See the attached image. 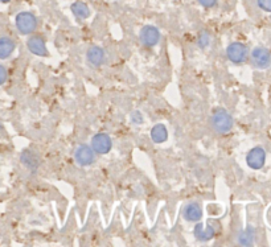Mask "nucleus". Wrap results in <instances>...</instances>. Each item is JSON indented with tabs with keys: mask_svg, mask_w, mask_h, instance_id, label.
Returning <instances> with one entry per match:
<instances>
[{
	"mask_svg": "<svg viewBox=\"0 0 271 247\" xmlns=\"http://www.w3.org/2000/svg\"><path fill=\"white\" fill-rule=\"evenodd\" d=\"M197 43L201 48L208 47L209 43H210V37H209V35H208V32H206V31H202V32L200 33V35H198Z\"/></svg>",
	"mask_w": 271,
	"mask_h": 247,
	"instance_id": "obj_18",
	"label": "nucleus"
},
{
	"mask_svg": "<svg viewBox=\"0 0 271 247\" xmlns=\"http://www.w3.org/2000/svg\"><path fill=\"white\" fill-rule=\"evenodd\" d=\"M86 57H88V61L90 65L96 66H101L105 61V53H103L102 48L99 47H92L89 48L88 53H86Z\"/></svg>",
	"mask_w": 271,
	"mask_h": 247,
	"instance_id": "obj_11",
	"label": "nucleus"
},
{
	"mask_svg": "<svg viewBox=\"0 0 271 247\" xmlns=\"http://www.w3.org/2000/svg\"><path fill=\"white\" fill-rule=\"evenodd\" d=\"M253 230L250 229H247L246 230V232H242L241 235H239V238H238V242L241 244H245V246H249V244H251L253 243Z\"/></svg>",
	"mask_w": 271,
	"mask_h": 247,
	"instance_id": "obj_17",
	"label": "nucleus"
},
{
	"mask_svg": "<svg viewBox=\"0 0 271 247\" xmlns=\"http://www.w3.org/2000/svg\"><path fill=\"white\" fill-rule=\"evenodd\" d=\"M139 40L144 47H155L160 41V32L154 26H146L140 29Z\"/></svg>",
	"mask_w": 271,
	"mask_h": 247,
	"instance_id": "obj_5",
	"label": "nucleus"
},
{
	"mask_svg": "<svg viewBox=\"0 0 271 247\" xmlns=\"http://www.w3.org/2000/svg\"><path fill=\"white\" fill-rule=\"evenodd\" d=\"M213 130L218 134H226L233 128V118L225 109H216L210 118Z\"/></svg>",
	"mask_w": 271,
	"mask_h": 247,
	"instance_id": "obj_1",
	"label": "nucleus"
},
{
	"mask_svg": "<svg viewBox=\"0 0 271 247\" xmlns=\"http://www.w3.org/2000/svg\"><path fill=\"white\" fill-rule=\"evenodd\" d=\"M15 51V41L10 37H0V58H8Z\"/></svg>",
	"mask_w": 271,
	"mask_h": 247,
	"instance_id": "obj_12",
	"label": "nucleus"
},
{
	"mask_svg": "<svg viewBox=\"0 0 271 247\" xmlns=\"http://www.w3.org/2000/svg\"><path fill=\"white\" fill-rule=\"evenodd\" d=\"M226 56L233 64H243L249 57V49L242 43H231L226 48Z\"/></svg>",
	"mask_w": 271,
	"mask_h": 247,
	"instance_id": "obj_3",
	"label": "nucleus"
},
{
	"mask_svg": "<svg viewBox=\"0 0 271 247\" xmlns=\"http://www.w3.org/2000/svg\"><path fill=\"white\" fill-rule=\"evenodd\" d=\"M70 10H72L74 16L77 19H81V20H85V19H88L90 16V8L84 2H76V3L72 4Z\"/></svg>",
	"mask_w": 271,
	"mask_h": 247,
	"instance_id": "obj_14",
	"label": "nucleus"
},
{
	"mask_svg": "<svg viewBox=\"0 0 271 247\" xmlns=\"http://www.w3.org/2000/svg\"><path fill=\"white\" fill-rule=\"evenodd\" d=\"M264 161H266V152L262 147H254L253 149H250L246 156V163L251 169L263 168Z\"/></svg>",
	"mask_w": 271,
	"mask_h": 247,
	"instance_id": "obj_8",
	"label": "nucleus"
},
{
	"mask_svg": "<svg viewBox=\"0 0 271 247\" xmlns=\"http://www.w3.org/2000/svg\"><path fill=\"white\" fill-rule=\"evenodd\" d=\"M201 207L196 202L188 203L187 206L184 207L183 217L185 218V221L188 222H197L201 218Z\"/></svg>",
	"mask_w": 271,
	"mask_h": 247,
	"instance_id": "obj_10",
	"label": "nucleus"
},
{
	"mask_svg": "<svg viewBox=\"0 0 271 247\" xmlns=\"http://www.w3.org/2000/svg\"><path fill=\"white\" fill-rule=\"evenodd\" d=\"M251 62L258 69H267L271 65V53L267 48L256 47L251 51Z\"/></svg>",
	"mask_w": 271,
	"mask_h": 247,
	"instance_id": "obj_4",
	"label": "nucleus"
},
{
	"mask_svg": "<svg viewBox=\"0 0 271 247\" xmlns=\"http://www.w3.org/2000/svg\"><path fill=\"white\" fill-rule=\"evenodd\" d=\"M74 159H76V161H77L80 165H82V167H88V165H92V164L94 163V160H96V152L93 151L92 147L82 144L76 149Z\"/></svg>",
	"mask_w": 271,
	"mask_h": 247,
	"instance_id": "obj_7",
	"label": "nucleus"
},
{
	"mask_svg": "<svg viewBox=\"0 0 271 247\" xmlns=\"http://www.w3.org/2000/svg\"><path fill=\"white\" fill-rule=\"evenodd\" d=\"M214 234H216V230H214L213 226L204 227V226L198 223V225H196V227H194V235H196L197 239L202 240V242H206V240L212 239L213 236H214Z\"/></svg>",
	"mask_w": 271,
	"mask_h": 247,
	"instance_id": "obj_13",
	"label": "nucleus"
},
{
	"mask_svg": "<svg viewBox=\"0 0 271 247\" xmlns=\"http://www.w3.org/2000/svg\"><path fill=\"white\" fill-rule=\"evenodd\" d=\"M6 81H7V70H6L4 66L0 65V86H2Z\"/></svg>",
	"mask_w": 271,
	"mask_h": 247,
	"instance_id": "obj_21",
	"label": "nucleus"
},
{
	"mask_svg": "<svg viewBox=\"0 0 271 247\" xmlns=\"http://www.w3.org/2000/svg\"><path fill=\"white\" fill-rule=\"evenodd\" d=\"M151 138L155 143H163L168 138V131L164 124H156L151 130Z\"/></svg>",
	"mask_w": 271,
	"mask_h": 247,
	"instance_id": "obj_15",
	"label": "nucleus"
},
{
	"mask_svg": "<svg viewBox=\"0 0 271 247\" xmlns=\"http://www.w3.org/2000/svg\"><path fill=\"white\" fill-rule=\"evenodd\" d=\"M16 28L22 35H32L37 28V18L32 12H20V14L16 16Z\"/></svg>",
	"mask_w": 271,
	"mask_h": 247,
	"instance_id": "obj_2",
	"label": "nucleus"
},
{
	"mask_svg": "<svg viewBox=\"0 0 271 247\" xmlns=\"http://www.w3.org/2000/svg\"><path fill=\"white\" fill-rule=\"evenodd\" d=\"M0 2H2V3H10V2H11V0H0Z\"/></svg>",
	"mask_w": 271,
	"mask_h": 247,
	"instance_id": "obj_22",
	"label": "nucleus"
},
{
	"mask_svg": "<svg viewBox=\"0 0 271 247\" xmlns=\"http://www.w3.org/2000/svg\"><path fill=\"white\" fill-rule=\"evenodd\" d=\"M258 7L264 12H271V0H256Z\"/></svg>",
	"mask_w": 271,
	"mask_h": 247,
	"instance_id": "obj_19",
	"label": "nucleus"
},
{
	"mask_svg": "<svg viewBox=\"0 0 271 247\" xmlns=\"http://www.w3.org/2000/svg\"><path fill=\"white\" fill-rule=\"evenodd\" d=\"M111 147H113V142H111V138L107 134H97L93 136L92 148L96 153L106 155V153L110 152Z\"/></svg>",
	"mask_w": 271,
	"mask_h": 247,
	"instance_id": "obj_6",
	"label": "nucleus"
},
{
	"mask_svg": "<svg viewBox=\"0 0 271 247\" xmlns=\"http://www.w3.org/2000/svg\"><path fill=\"white\" fill-rule=\"evenodd\" d=\"M197 2L204 8H212L217 4V0H197Z\"/></svg>",
	"mask_w": 271,
	"mask_h": 247,
	"instance_id": "obj_20",
	"label": "nucleus"
},
{
	"mask_svg": "<svg viewBox=\"0 0 271 247\" xmlns=\"http://www.w3.org/2000/svg\"><path fill=\"white\" fill-rule=\"evenodd\" d=\"M22 161L26 164L27 167L33 169V171H35L37 165H39V159H37L36 155H35L32 151H30V149H26V151L22 153Z\"/></svg>",
	"mask_w": 271,
	"mask_h": 247,
	"instance_id": "obj_16",
	"label": "nucleus"
},
{
	"mask_svg": "<svg viewBox=\"0 0 271 247\" xmlns=\"http://www.w3.org/2000/svg\"><path fill=\"white\" fill-rule=\"evenodd\" d=\"M27 47L33 55L40 56V57H47L48 56V49H47V45H45V40L40 35H32L27 41Z\"/></svg>",
	"mask_w": 271,
	"mask_h": 247,
	"instance_id": "obj_9",
	"label": "nucleus"
}]
</instances>
